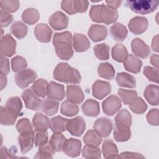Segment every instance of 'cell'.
I'll list each match as a JSON object with an SVG mask.
<instances>
[{
    "mask_svg": "<svg viewBox=\"0 0 159 159\" xmlns=\"http://www.w3.org/2000/svg\"><path fill=\"white\" fill-rule=\"evenodd\" d=\"M93 96L98 99H102L111 91V86L109 82L97 80L92 86Z\"/></svg>",
    "mask_w": 159,
    "mask_h": 159,
    "instance_id": "7c38bea8",
    "label": "cell"
},
{
    "mask_svg": "<svg viewBox=\"0 0 159 159\" xmlns=\"http://www.w3.org/2000/svg\"><path fill=\"white\" fill-rule=\"evenodd\" d=\"M32 122L35 130L39 132L47 131L50 124L48 118L41 112H37L35 114L32 119Z\"/></svg>",
    "mask_w": 159,
    "mask_h": 159,
    "instance_id": "484cf974",
    "label": "cell"
},
{
    "mask_svg": "<svg viewBox=\"0 0 159 159\" xmlns=\"http://www.w3.org/2000/svg\"><path fill=\"white\" fill-rule=\"evenodd\" d=\"M61 8L70 15L76 13L74 7L73 0H64L61 1Z\"/></svg>",
    "mask_w": 159,
    "mask_h": 159,
    "instance_id": "9f6ffc18",
    "label": "cell"
},
{
    "mask_svg": "<svg viewBox=\"0 0 159 159\" xmlns=\"http://www.w3.org/2000/svg\"><path fill=\"white\" fill-rule=\"evenodd\" d=\"M0 20L1 27H7L12 22L13 16L9 12L1 9L0 11Z\"/></svg>",
    "mask_w": 159,
    "mask_h": 159,
    "instance_id": "11a10c76",
    "label": "cell"
},
{
    "mask_svg": "<svg viewBox=\"0 0 159 159\" xmlns=\"http://www.w3.org/2000/svg\"><path fill=\"white\" fill-rule=\"evenodd\" d=\"M142 65V61L131 54L128 55L124 61V66L125 69L133 73H138L140 72Z\"/></svg>",
    "mask_w": 159,
    "mask_h": 159,
    "instance_id": "cb8c5ba5",
    "label": "cell"
},
{
    "mask_svg": "<svg viewBox=\"0 0 159 159\" xmlns=\"http://www.w3.org/2000/svg\"><path fill=\"white\" fill-rule=\"evenodd\" d=\"M27 25L20 21H16L11 27V33L17 39H20L25 37L27 33Z\"/></svg>",
    "mask_w": 159,
    "mask_h": 159,
    "instance_id": "ab89813d",
    "label": "cell"
},
{
    "mask_svg": "<svg viewBox=\"0 0 159 159\" xmlns=\"http://www.w3.org/2000/svg\"><path fill=\"white\" fill-rule=\"evenodd\" d=\"M10 71L9 61L6 57L1 55V73L6 75Z\"/></svg>",
    "mask_w": 159,
    "mask_h": 159,
    "instance_id": "680465c9",
    "label": "cell"
},
{
    "mask_svg": "<svg viewBox=\"0 0 159 159\" xmlns=\"http://www.w3.org/2000/svg\"><path fill=\"white\" fill-rule=\"evenodd\" d=\"M148 20L144 17H134L129 22V29L134 34L143 33L148 27Z\"/></svg>",
    "mask_w": 159,
    "mask_h": 159,
    "instance_id": "5bb4252c",
    "label": "cell"
},
{
    "mask_svg": "<svg viewBox=\"0 0 159 159\" xmlns=\"http://www.w3.org/2000/svg\"><path fill=\"white\" fill-rule=\"evenodd\" d=\"M109 47L104 43L97 44L94 47L96 57L101 60H106L109 58Z\"/></svg>",
    "mask_w": 159,
    "mask_h": 159,
    "instance_id": "7bdbcfd3",
    "label": "cell"
},
{
    "mask_svg": "<svg viewBox=\"0 0 159 159\" xmlns=\"http://www.w3.org/2000/svg\"><path fill=\"white\" fill-rule=\"evenodd\" d=\"M53 78L58 81L67 84H78L81 80L80 72L65 62H61L57 65L53 71Z\"/></svg>",
    "mask_w": 159,
    "mask_h": 159,
    "instance_id": "7a4b0ae2",
    "label": "cell"
},
{
    "mask_svg": "<svg viewBox=\"0 0 159 159\" xmlns=\"http://www.w3.org/2000/svg\"><path fill=\"white\" fill-rule=\"evenodd\" d=\"M81 142L80 140L70 138L66 139L63 147V151L66 155L70 157H76L81 152Z\"/></svg>",
    "mask_w": 159,
    "mask_h": 159,
    "instance_id": "8fae6325",
    "label": "cell"
},
{
    "mask_svg": "<svg viewBox=\"0 0 159 159\" xmlns=\"http://www.w3.org/2000/svg\"><path fill=\"white\" fill-rule=\"evenodd\" d=\"M25 59L20 56H16L11 60V66L13 71H20L27 67Z\"/></svg>",
    "mask_w": 159,
    "mask_h": 159,
    "instance_id": "681fc988",
    "label": "cell"
},
{
    "mask_svg": "<svg viewBox=\"0 0 159 159\" xmlns=\"http://www.w3.org/2000/svg\"><path fill=\"white\" fill-rule=\"evenodd\" d=\"M53 44L58 57L61 60H70L73 55L72 35L69 31L55 34Z\"/></svg>",
    "mask_w": 159,
    "mask_h": 159,
    "instance_id": "6da1fadb",
    "label": "cell"
},
{
    "mask_svg": "<svg viewBox=\"0 0 159 159\" xmlns=\"http://www.w3.org/2000/svg\"><path fill=\"white\" fill-rule=\"evenodd\" d=\"M116 80L119 86L129 88H134L136 86L135 78L134 76L125 73H119L116 75Z\"/></svg>",
    "mask_w": 159,
    "mask_h": 159,
    "instance_id": "f1b7e54d",
    "label": "cell"
},
{
    "mask_svg": "<svg viewBox=\"0 0 159 159\" xmlns=\"http://www.w3.org/2000/svg\"><path fill=\"white\" fill-rule=\"evenodd\" d=\"M130 126L122 123H115L114 128V138L117 142H125L131 137Z\"/></svg>",
    "mask_w": 159,
    "mask_h": 159,
    "instance_id": "e0dca14e",
    "label": "cell"
},
{
    "mask_svg": "<svg viewBox=\"0 0 159 159\" xmlns=\"http://www.w3.org/2000/svg\"><path fill=\"white\" fill-rule=\"evenodd\" d=\"M34 34L37 40L43 43H48L50 41L52 30L45 24H39L34 29Z\"/></svg>",
    "mask_w": 159,
    "mask_h": 159,
    "instance_id": "ffe728a7",
    "label": "cell"
},
{
    "mask_svg": "<svg viewBox=\"0 0 159 159\" xmlns=\"http://www.w3.org/2000/svg\"><path fill=\"white\" fill-rule=\"evenodd\" d=\"M5 107L18 116L22 115V104L20 99L17 96L9 98L6 102Z\"/></svg>",
    "mask_w": 159,
    "mask_h": 159,
    "instance_id": "e575fe53",
    "label": "cell"
},
{
    "mask_svg": "<svg viewBox=\"0 0 159 159\" xmlns=\"http://www.w3.org/2000/svg\"><path fill=\"white\" fill-rule=\"evenodd\" d=\"M68 119L58 116L51 119L49 127L54 133H61L66 130Z\"/></svg>",
    "mask_w": 159,
    "mask_h": 159,
    "instance_id": "f546056e",
    "label": "cell"
},
{
    "mask_svg": "<svg viewBox=\"0 0 159 159\" xmlns=\"http://www.w3.org/2000/svg\"><path fill=\"white\" fill-rule=\"evenodd\" d=\"M147 119L148 122L152 125L157 126L159 124V115L158 109H150L147 114Z\"/></svg>",
    "mask_w": 159,
    "mask_h": 159,
    "instance_id": "db71d44e",
    "label": "cell"
},
{
    "mask_svg": "<svg viewBox=\"0 0 159 159\" xmlns=\"http://www.w3.org/2000/svg\"><path fill=\"white\" fill-rule=\"evenodd\" d=\"M129 107L133 112L141 114L146 111L147 106L142 98L136 97L130 102Z\"/></svg>",
    "mask_w": 159,
    "mask_h": 159,
    "instance_id": "60d3db41",
    "label": "cell"
},
{
    "mask_svg": "<svg viewBox=\"0 0 159 159\" xmlns=\"http://www.w3.org/2000/svg\"><path fill=\"white\" fill-rule=\"evenodd\" d=\"M15 154L12 152H10L7 150L6 147H2L1 148V157L2 158H13L17 157L14 155Z\"/></svg>",
    "mask_w": 159,
    "mask_h": 159,
    "instance_id": "94428289",
    "label": "cell"
},
{
    "mask_svg": "<svg viewBox=\"0 0 159 159\" xmlns=\"http://www.w3.org/2000/svg\"><path fill=\"white\" fill-rule=\"evenodd\" d=\"M88 36L93 42H97L104 40L107 35V29L106 27L98 24H93L89 27Z\"/></svg>",
    "mask_w": 159,
    "mask_h": 159,
    "instance_id": "d6986e66",
    "label": "cell"
},
{
    "mask_svg": "<svg viewBox=\"0 0 159 159\" xmlns=\"http://www.w3.org/2000/svg\"><path fill=\"white\" fill-rule=\"evenodd\" d=\"M107 6L112 9L116 10L122 3V1H106Z\"/></svg>",
    "mask_w": 159,
    "mask_h": 159,
    "instance_id": "6125c7cd",
    "label": "cell"
},
{
    "mask_svg": "<svg viewBox=\"0 0 159 159\" xmlns=\"http://www.w3.org/2000/svg\"><path fill=\"white\" fill-rule=\"evenodd\" d=\"M83 112L87 116L96 117L100 112V107L98 102L93 99L86 100L81 106Z\"/></svg>",
    "mask_w": 159,
    "mask_h": 159,
    "instance_id": "d4e9b609",
    "label": "cell"
},
{
    "mask_svg": "<svg viewBox=\"0 0 159 159\" xmlns=\"http://www.w3.org/2000/svg\"><path fill=\"white\" fill-rule=\"evenodd\" d=\"M145 98L152 106H158L159 104V88L157 85H148L143 93Z\"/></svg>",
    "mask_w": 159,
    "mask_h": 159,
    "instance_id": "603a6c76",
    "label": "cell"
},
{
    "mask_svg": "<svg viewBox=\"0 0 159 159\" xmlns=\"http://www.w3.org/2000/svg\"><path fill=\"white\" fill-rule=\"evenodd\" d=\"M128 56V52L122 44H116L112 48V57L113 59L118 62H124Z\"/></svg>",
    "mask_w": 159,
    "mask_h": 159,
    "instance_id": "8d00e7d4",
    "label": "cell"
},
{
    "mask_svg": "<svg viewBox=\"0 0 159 159\" xmlns=\"http://www.w3.org/2000/svg\"><path fill=\"white\" fill-rule=\"evenodd\" d=\"M16 129L19 134L33 131V128L30 120L27 118H22L20 119L16 124Z\"/></svg>",
    "mask_w": 159,
    "mask_h": 159,
    "instance_id": "f5cc1de1",
    "label": "cell"
},
{
    "mask_svg": "<svg viewBox=\"0 0 159 159\" xmlns=\"http://www.w3.org/2000/svg\"><path fill=\"white\" fill-rule=\"evenodd\" d=\"M65 95L64 86L54 81H50L48 84L47 96L48 98L57 101H61Z\"/></svg>",
    "mask_w": 159,
    "mask_h": 159,
    "instance_id": "44dd1931",
    "label": "cell"
},
{
    "mask_svg": "<svg viewBox=\"0 0 159 159\" xmlns=\"http://www.w3.org/2000/svg\"><path fill=\"white\" fill-rule=\"evenodd\" d=\"M125 4L134 12L146 14L156 10L158 2L152 0H128Z\"/></svg>",
    "mask_w": 159,
    "mask_h": 159,
    "instance_id": "277c9868",
    "label": "cell"
},
{
    "mask_svg": "<svg viewBox=\"0 0 159 159\" xmlns=\"http://www.w3.org/2000/svg\"><path fill=\"white\" fill-rule=\"evenodd\" d=\"M48 142V133L47 131L34 132V144L36 147H41L47 144Z\"/></svg>",
    "mask_w": 159,
    "mask_h": 159,
    "instance_id": "816d5d0a",
    "label": "cell"
},
{
    "mask_svg": "<svg viewBox=\"0 0 159 159\" xmlns=\"http://www.w3.org/2000/svg\"><path fill=\"white\" fill-rule=\"evenodd\" d=\"M59 102L53 99H45L42 102V111L48 116H53L58 112Z\"/></svg>",
    "mask_w": 159,
    "mask_h": 159,
    "instance_id": "4dcf8cb0",
    "label": "cell"
},
{
    "mask_svg": "<svg viewBox=\"0 0 159 159\" xmlns=\"http://www.w3.org/2000/svg\"><path fill=\"white\" fill-rule=\"evenodd\" d=\"M152 48L154 52H158V35L153 37L152 42Z\"/></svg>",
    "mask_w": 159,
    "mask_h": 159,
    "instance_id": "be15d7a7",
    "label": "cell"
},
{
    "mask_svg": "<svg viewBox=\"0 0 159 159\" xmlns=\"http://www.w3.org/2000/svg\"><path fill=\"white\" fill-rule=\"evenodd\" d=\"M115 123H123L131 126L132 116L130 112L125 109L119 111L115 117Z\"/></svg>",
    "mask_w": 159,
    "mask_h": 159,
    "instance_id": "bcb514c9",
    "label": "cell"
},
{
    "mask_svg": "<svg viewBox=\"0 0 159 159\" xmlns=\"http://www.w3.org/2000/svg\"><path fill=\"white\" fill-rule=\"evenodd\" d=\"M55 152L49 144H46L43 146L39 147L34 158H52Z\"/></svg>",
    "mask_w": 159,
    "mask_h": 159,
    "instance_id": "7dc6e473",
    "label": "cell"
},
{
    "mask_svg": "<svg viewBox=\"0 0 159 159\" xmlns=\"http://www.w3.org/2000/svg\"><path fill=\"white\" fill-rule=\"evenodd\" d=\"M40 14L39 11L35 8H28L26 9L22 14V20L29 24L33 25L35 24L39 19Z\"/></svg>",
    "mask_w": 159,
    "mask_h": 159,
    "instance_id": "d590c367",
    "label": "cell"
},
{
    "mask_svg": "<svg viewBox=\"0 0 159 159\" xmlns=\"http://www.w3.org/2000/svg\"><path fill=\"white\" fill-rule=\"evenodd\" d=\"M1 55L4 57H11L16 53V42L9 34L1 39Z\"/></svg>",
    "mask_w": 159,
    "mask_h": 159,
    "instance_id": "30bf717a",
    "label": "cell"
},
{
    "mask_svg": "<svg viewBox=\"0 0 159 159\" xmlns=\"http://www.w3.org/2000/svg\"><path fill=\"white\" fill-rule=\"evenodd\" d=\"M86 129V123L84 119L81 116L68 120L66 124V130L74 136H81Z\"/></svg>",
    "mask_w": 159,
    "mask_h": 159,
    "instance_id": "52a82bcc",
    "label": "cell"
},
{
    "mask_svg": "<svg viewBox=\"0 0 159 159\" xmlns=\"http://www.w3.org/2000/svg\"><path fill=\"white\" fill-rule=\"evenodd\" d=\"M73 45L76 52H83L90 47V42L86 35L76 33L73 35Z\"/></svg>",
    "mask_w": 159,
    "mask_h": 159,
    "instance_id": "7402d4cb",
    "label": "cell"
},
{
    "mask_svg": "<svg viewBox=\"0 0 159 159\" xmlns=\"http://www.w3.org/2000/svg\"><path fill=\"white\" fill-rule=\"evenodd\" d=\"M89 17L94 22L110 24L117 19L118 13L116 10L102 4L91 6Z\"/></svg>",
    "mask_w": 159,
    "mask_h": 159,
    "instance_id": "3957f363",
    "label": "cell"
},
{
    "mask_svg": "<svg viewBox=\"0 0 159 159\" xmlns=\"http://www.w3.org/2000/svg\"><path fill=\"white\" fill-rule=\"evenodd\" d=\"M0 6L2 10L8 12H14L19 7V2L16 0H1L0 1Z\"/></svg>",
    "mask_w": 159,
    "mask_h": 159,
    "instance_id": "c3c4849f",
    "label": "cell"
},
{
    "mask_svg": "<svg viewBox=\"0 0 159 159\" xmlns=\"http://www.w3.org/2000/svg\"><path fill=\"white\" fill-rule=\"evenodd\" d=\"M93 129L101 137H108L112 129V122L111 119L106 117L98 119L94 123Z\"/></svg>",
    "mask_w": 159,
    "mask_h": 159,
    "instance_id": "9c48e42d",
    "label": "cell"
},
{
    "mask_svg": "<svg viewBox=\"0 0 159 159\" xmlns=\"http://www.w3.org/2000/svg\"><path fill=\"white\" fill-rule=\"evenodd\" d=\"M79 111V107L76 104L73 103L69 101H65L61 106L60 112L62 114L71 117L78 114Z\"/></svg>",
    "mask_w": 159,
    "mask_h": 159,
    "instance_id": "b9f144b4",
    "label": "cell"
},
{
    "mask_svg": "<svg viewBox=\"0 0 159 159\" xmlns=\"http://www.w3.org/2000/svg\"><path fill=\"white\" fill-rule=\"evenodd\" d=\"M83 141L86 145L90 147H98L101 142V137L94 130H88L83 137Z\"/></svg>",
    "mask_w": 159,
    "mask_h": 159,
    "instance_id": "f35d334b",
    "label": "cell"
},
{
    "mask_svg": "<svg viewBox=\"0 0 159 159\" xmlns=\"http://www.w3.org/2000/svg\"><path fill=\"white\" fill-rule=\"evenodd\" d=\"M82 155L85 158H101V153L98 147H90L87 145L84 146Z\"/></svg>",
    "mask_w": 159,
    "mask_h": 159,
    "instance_id": "ee69618b",
    "label": "cell"
},
{
    "mask_svg": "<svg viewBox=\"0 0 159 159\" xmlns=\"http://www.w3.org/2000/svg\"><path fill=\"white\" fill-rule=\"evenodd\" d=\"M132 51L138 57L145 58L148 57L150 50L149 47L140 39L136 38L131 43Z\"/></svg>",
    "mask_w": 159,
    "mask_h": 159,
    "instance_id": "2e32d148",
    "label": "cell"
},
{
    "mask_svg": "<svg viewBox=\"0 0 159 159\" xmlns=\"http://www.w3.org/2000/svg\"><path fill=\"white\" fill-rule=\"evenodd\" d=\"M7 84V78L6 75L0 73V86H1V90H2L4 88L6 87Z\"/></svg>",
    "mask_w": 159,
    "mask_h": 159,
    "instance_id": "03108f58",
    "label": "cell"
},
{
    "mask_svg": "<svg viewBox=\"0 0 159 159\" xmlns=\"http://www.w3.org/2000/svg\"><path fill=\"white\" fill-rule=\"evenodd\" d=\"M18 142L22 153H26L33 147L34 143V132L29 131L20 133L18 137Z\"/></svg>",
    "mask_w": 159,
    "mask_h": 159,
    "instance_id": "9a60e30c",
    "label": "cell"
},
{
    "mask_svg": "<svg viewBox=\"0 0 159 159\" xmlns=\"http://www.w3.org/2000/svg\"><path fill=\"white\" fill-rule=\"evenodd\" d=\"M66 95L68 101L77 104H81L84 98V95L81 87L77 85L67 86Z\"/></svg>",
    "mask_w": 159,
    "mask_h": 159,
    "instance_id": "ac0fdd59",
    "label": "cell"
},
{
    "mask_svg": "<svg viewBox=\"0 0 159 159\" xmlns=\"http://www.w3.org/2000/svg\"><path fill=\"white\" fill-rule=\"evenodd\" d=\"M66 140L65 136L61 133H54L50 137L49 145L55 152H61Z\"/></svg>",
    "mask_w": 159,
    "mask_h": 159,
    "instance_id": "74e56055",
    "label": "cell"
},
{
    "mask_svg": "<svg viewBox=\"0 0 159 159\" xmlns=\"http://www.w3.org/2000/svg\"><path fill=\"white\" fill-rule=\"evenodd\" d=\"M102 107L106 115L113 116L121 107L120 99L116 95H111L102 102Z\"/></svg>",
    "mask_w": 159,
    "mask_h": 159,
    "instance_id": "ba28073f",
    "label": "cell"
},
{
    "mask_svg": "<svg viewBox=\"0 0 159 159\" xmlns=\"http://www.w3.org/2000/svg\"><path fill=\"white\" fill-rule=\"evenodd\" d=\"M110 34L116 41L122 42L127 37V30L122 24L116 22L110 27Z\"/></svg>",
    "mask_w": 159,
    "mask_h": 159,
    "instance_id": "4316f807",
    "label": "cell"
},
{
    "mask_svg": "<svg viewBox=\"0 0 159 159\" xmlns=\"http://www.w3.org/2000/svg\"><path fill=\"white\" fill-rule=\"evenodd\" d=\"M48 88V82L46 80L40 78L36 80L34 83L31 89L33 92L39 97L44 98L47 95Z\"/></svg>",
    "mask_w": 159,
    "mask_h": 159,
    "instance_id": "d6a6232c",
    "label": "cell"
},
{
    "mask_svg": "<svg viewBox=\"0 0 159 159\" xmlns=\"http://www.w3.org/2000/svg\"><path fill=\"white\" fill-rule=\"evenodd\" d=\"M118 158H144L145 157L138 153L130 152H124L120 153Z\"/></svg>",
    "mask_w": 159,
    "mask_h": 159,
    "instance_id": "91938a15",
    "label": "cell"
},
{
    "mask_svg": "<svg viewBox=\"0 0 159 159\" xmlns=\"http://www.w3.org/2000/svg\"><path fill=\"white\" fill-rule=\"evenodd\" d=\"M98 73L100 77L111 80L114 78L115 70L111 64L105 62L99 64L98 68Z\"/></svg>",
    "mask_w": 159,
    "mask_h": 159,
    "instance_id": "836d02e7",
    "label": "cell"
},
{
    "mask_svg": "<svg viewBox=\"0 0 159 159\" xmlns=\"http://www.w3.org/2000/svg\"><path fill=\"white\" fill-rule=\"evenodd\" d=\"M117 94L124 104H129L134 98L137 97V93L134 90H127L120 88L117 91Z\"/></svg>",
    "mask_w": 159,
    "mask_h": 159,
    "instance_id": "f6af8a7d",
    "label": "cell"
},
{
    "mask_svg": "<svg viewBox=\"0 0 159 159\" xmlns=\"http://www.w3.org/2000/svg\"><path fill=\"white\" fill-rule=\"evenodd\" d=\"M21 96L27 108L32 111H37L41 108L42 101L33 92L32 89H25L22 92Z\"/></svg>",
    "mask_w": 159,
    "mask_h": 159,
    "instance_id": "8992f818",
    "label": "cell"
},
{
    "mask_svg": "<svg viewBox=\"0 0 159 159\" xmlns=\"http://www.w3.org/2000/svg\"><path fill=\"white\" fill-rule=\"evenodd\" d=\"M102 152L106 158H118V150L116 145L111 139L105 140L102 145Z\"/></svg>",
    "mask_w": 159,
    "mask_h": 159,
    "instance_id": "83f0119b",
    "label": "cell"
},
{
    "mask_svg": "<svg viewBox=\"0 0 159 159\" xmlns=\"http://www.w3.org/2000/svg\"><path fill=\"white\" fill-rule=\"evenodd\" d=\"M17 117H19L16 114L13 113L5 106L1 107V124L3 125H13Z\"/></svg>",
    "mask_w": 159,
    "mask_h": 159,
    "instance_id": "1f68e13d",
    "label": "cell"
},
{
    "mask_svg": "<svg viewBox=\"0 0 159 159\" xmlns=\"http://www.w3.org/2000/svg\"><path fill=\"white\" fill-rule=\"evenodd\" d=\"M150 63L157 68H158V55L157 54H153L150 57Z\"/></svg>",
    "mask_w": 159,
    "mask_h": 159,
    "instance_id": "e7e4bbea",
    "label": "cell"
},
{
    "mask_svg": "<svg viewBox=\"0 0 159 159\" xmlns=\"http://www.w3.org/2000/svg\"><path fill=\"white\" fill-rule=\"evenodd\" d=\"M48 22L53 29L56 30H63L68 27V18L62 12L57 11L50 17Z\"/></svg>",
    "mask_w": 159,
    "mask_h": 159,
    "instance_id": "4fadbf2b",
    "label": "cell"
},
{
    "mask_svg": "<svg viewBox=\"0 0 159 159\" xmlns=\"http://www.w3.org/2000/svg\"><path fill=\"white\" fill-rule=\"evenodd\" d=\"M37 77V73L30 68L24 69L17 73L14 76L16 84L20 88H25L34 82Z\"/></svg>",
    "mask_w": 159,
    "mask_h": 159,
    "instance_id": "5b68a950",
    "label": "cell"
},
{
    "mask_svg": "<svg viewBox=\"0 0 159 159\" xmlns=\"http://www.w3.org/2000/svg\"><path fill=\"white\" fill-rule=\"evenodd\" d=\"M144 75L150 81L158 83V70L150 66H146L143 68Z\"/></svg>",
    "mask_w": 159,
    "mask_h": 159,
    "instance_id": "f907efd6",
    "label": "cell"
},
{
    "mask_svg": "<svg viewBox=\"0 0 159 159\" xmlns=\"http://www.w3.org/2000/svg\"><path fill=\"white\" fill-rule=\"evenodd\" d=\"M73 4H74V7H75V11L76 12L83 13L86 11L88 7L89 2L88 1L74 0Z\"/></svg>",
    "mask_w": 159,
    "mask_h": 159,
    "instance_id": "6f0895ef",
    "label": "cell"
}]
</instances>
